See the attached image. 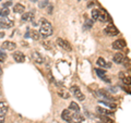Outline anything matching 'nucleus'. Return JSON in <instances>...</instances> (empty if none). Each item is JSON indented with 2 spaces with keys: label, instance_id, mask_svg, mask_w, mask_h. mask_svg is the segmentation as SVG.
<instances>
[{
  "label": "nucleus",
  "instance_id": "5701e85b",
  "mask_svg": "<svg viewBox=\"0 0 131 123\" xmlns=\"http://www.w3.org/2000/svg\"><path fill=\"white\" fill-rule=\"evenodd\" d=\"M96 63H97V65H100L101 68H105L106 67V63H107V62H106V61L103 58H98L97 61H96Z\"/></svg>",
  "mask_w": 131,
  "mask_h": 123
},
{
  "label": "nucleus",
  "instance_id": "f8f14e48",
  "mask_svg": "<svg viewBox=\"0 0 131 123\" xmlns=\"http://www.w3.org/2000/svg\"><path fill=\"white\" fill-rule=\"evenodd\" d=\"M124 60H125L124 55L120 54V52H117V54H115L114 57H113V61H114L115 63H117V64L122 63V62H124Z\"/></svg>",
  "mask_w": 131,
  "mask_h": 123
},
{
  "label": "nucleus",
  "instance_id": "7ed1b4c3",
  "mask_svg": "<svg viewBox=\"0 0 131 123\" xmlns=\"http://www.w3.org/2000/svg\"><path fill=\"white\" fill-rule=\"evenodd\" d=\"M70 91H71V93L73 94V96H74L78 100L83 101V100L85 99V96L83 95V93L81 92V89L78 87V86H72V87L70 88Z\"/></svg>",
  "mask_w": 131,
  "mask_h": 123
},
{
  "label": "nucleus",
  "instance_id": "bb28decb",
  "mask_svg": "<svg viewBox=\"0 0 131 123\" xmlns=\"http://www.w3.org/2000/svg\"><path fill=\"white\" fill-rule=\"evenodd\" d=\"M59 96H61L62 98H64V99H67V98L70 97V94L67 93V92H59Z\"/></svg>",
  "mask_w": 131,
  "mask_h": 123
},
{
  "label": "nucleus",
  "instance_id": "2eb2a0df",
  "mask_svg": "<svg viewBox=\"0 0 131 123\" xmlns=\"http://www.w3.org/2000/svg\"><path fill=\"white\" fill-rule=\"evenodd\" d=\"M24 10H25V7H24L23 5H21V3H16V5L13 7V12H15V13H23Z\"/></svg>",
  "mask_w": 131,
  "mask_h": 123
},
{
  "label": "nucleus",
  "instance_id": "cd10ccee",
  "mask_svg": "<svg viewBox=\"0 0 131 123\" xmlns=\"http://www.w3.org/2000/svg\"><path fill=\"white\" fill-rule=\"evenodd\" d=\"M103 104H104V105H106L107 107L112 108V109H115V108L117 107V105H116V104H110V102H105V101H103Z\"/></svg>",
  "mask_w": 131,
  "mask_h": 123
},
{
  "label": "nucleus",
  "instance_id": "72a5a7b5",
  "mask_svg": "<svg viewBox=\"0 0 131 123\" xmlns=\"http://www.w3.org/2000/svg\"><path fill=\"white\" fill-rule=\"evenodd\" d=\"M3 122H5V116L0 114V123H3Z\"/></svg>",
  "mask_w": 131,
  "mask_h": 123
},
{
  "label": "nucleus",
  "instance_id": "c756f323",
  "mask_svg": "<svg viewBox=\"0 0 131 123\" xmlns=\"http://www.w3.org/2000/svg\"><path fill=\"white\" fill-rule=\"evenodd\" d=\"M43 45H44V47L46 48V49H50V48H51L50 43H49V42H44V43H43Z\"/></svg>",
  "mask_w": 131,
  "mask_h": 123
},
{
  "label": "nucleus",
  "instance_id": "423d86ee",
  "mask_svg": "<svg viewBox=\"0 0 131 123\" xmlns=\"http://www.w3.org/2000/svg\"><path fill=\"white\" fill-rule=\"evenodd\" d=\"M109 19H110V16H109V14L107 13V11L106 10H103V9H102L101 11L98 10V18H97V20H100L101 22H108Z\"/></svg>",
  "mask_w": 131,
  "mask_h": 123
},
{
  "label": "nucleus",
  "instance_id": "aec40b11",
  "mask_svg": "<svg viewBox=\"0 0 131 123\" xmlns=\"http://www.w3.org/2000/svg\"><path fill=\"white\" fill-rule=\"evenodd\" d=\"M31 37L34 39V40H39L40 38H42V36H40V34H39L38 31L33 30V31H31Z\"/></svg>",
  "mask_w": 131,
  "mask_h": 123
},
{
  "label": "nucleus",
  "instance_id": "473e14b6",
  "mask_svg": "<svg viewBox=\"0 0 131 123\" xmlns=\"http://www.w3.org/2000/svg\"><path fill=\"white\" fill-rule=\"evenodd\" d=\"M103 120H104L105 122H107V123H114L113 120H109V119H107V118H103Z\"/></svg>",
  "mask_w": 131,
  "mask_h": 123
},
{
  "label": "nucleus",
  "instance_id": "c85d7f7f",
  "mask_svg": "<svg viewBox=\"0 0 131 123\" xmlns=\"http://www.w3.org/2000/svg\"><path fill=\"white\" fill-rule=\"evenodd\" d=\"M47 5H48V0H42L39 2V8H45Z\"/></svg>",
  "mask_w": 131,
  "mask_h": 123
},
{
  "label": "nucleus",
  "instance_id": "9b49d317",
  "mask_svg": "<svg viewBox=\"0 0 131 123\" xmlns=\"http://www.w3.org/2000/svg\"><path fill=\"white\" fill-rule=\"evenodd\" d=\"M1 47H2V49H6V50H10V51H12V50H14V49L16 48V45L14 44V43H12V42H5L2 45H1Z\"/></svg>",
  "mask_w": 131,
  "mask_h": 123
},
{
  "label": "nucleus",
  "instance_id": "4be33fe9",
  "mask_svg": "<svg viewBox=\"0 0 131 123\" xmlns=\"http://www.w3.org/2000/svg\"><path fill=\"white\" fill-rule=\"evenodd\" d=\"M9 13H10V10L8 8H1L0 9V16H2V18H7Z\"/></svg>",
  "mask_w": 131,
  "mask_h": 123
},
{
  "label": "nucleus",
  "instance_id": "1a4fd4ad",
  "mask_svg": "<svg viewBox=\"0 0 131 123\" xmlns=\"http://www.w3.org/2000/svg\"><path fill=\"white\" fill-rule=\"evenodd\" d=\"M13 59L15 60V62H19V63H22L25 61V56H24L22 52H20V51H15L13 55Z\"/></svg>",
  "mask_w": 131,
  "mask_h": 123
},
{
  "label": "nucleus",
  "instance_id": "a211bd4d",
  "mask_svg": "<svg viewBox=\"0 0 131 123\" xmlns=\"http://www.w3.org/2000/svg\"><path fill=\"white\" fill-rule=\"evenodd\" d=\"M83 120V117L79 112H72V123L73 122H81Z\"/></svg>",
  "mask_w": 131,
  "mask_h": 123
},
{
  "label": "nucleus",
  "instance_id": "412c9836",
  "mask_svg": "<svg viewBox=\"0 0 131 123\" xmlns=\"http://www.w3.org/2000/svg\"><path fill=\"white\" fill-rule=\"evenodd\" d=\"M100 95H101V97H103V98H105V99H107V100H114V98L105 91H100Z\"/></svg>",
  "mask_w": 131,
  "mask_h": 123
},
{
  "label": "nucleus",
  "instance_id": "6e6552de",
  "mask_svg": "<svg viewBox=\"0 0 131 123\" xmlns=\"http://www.w3.org/2000/svg\"><path fill=\"white\" fill-rule=\"evenodd\" d=\"M13 26V21L7 19V18H3L0 20V28H10Z\"/></svg>",
  "mask_w": 131,
  "mask_h": 123
},
{
  "label": "nucleus",
  "instance_id": "58836bf2",
  "mask_svg": "<svg viewBox=\"0 0 131 123\" xmlns=\"http://www.w3.org/2000/svg\"><path fill=\"white\" fill-rule=\"evenodd\" d=\"M73 123H81V122H73Z\"/></svg>",
  "mask_w": 131,
  "mask_h": 123
},
{
  "label": "nucleus",
  "instance_id": "dca6fc26",
  "mask_svg": "<svg viewBox=\"0 0 131 123\" xmlns=\"http://www.w3.org/2000/svg\"><path fill=\"white\" fill-rule=\"evenodd\" d=\"M33 18H34V13H33V12H27V13L22 14L21 20L23 22H26V21H28V20H33Z\"/></svg>",
  "mask_w": 131,
  "mask_h": 123
},
{
  "label": "nucleus",
  "instance_id": "f3484780",
  "mask_svg": "<svg viewBox=\"0 0 131 123\" xmlns=\"http://www.w3.org/2000/svg\"><path fill=\"white\" fill-rule=\"evenodd\" d=\"M119 76H120V80H122V82H124L125 84H127V85L130 84V75H127V73L121 72Z\"/></svg>",
  "mask_w": 131,
  "mask_h": 123
},
{
  "label": "nucleus",
  "instance_id": "2f4dec72",
  "mask_svg": "<svg viewBox=\"0 0 131 123\" xmlns=\"http://www.w3.org/2000/svg\"><path fill=\"white\" fill-rule=\"evenodd\" d=\"M92 25H93V21H86V24H85V27L86 28H90V27H92Z\"/></svg>",
  "mask_w": 131,
  "mask_h": 123
},
{
  "label": "nucleus",
  "instance_id": "f03ea898",
  "mask_svg": "<svg viewBox=\"0 0 131 123\" xmlns=\"http://www.w3.org/2000/svg\"><path fill=\"white\" fill-rule=\"evenodd\" d=\"M104 33L107 36H116L119 34V31H118V28L114 24H109V25H107L104 28Z\"/></svg>",
  "mask_w": 131,
  "mask_h": 123
},
{
  "label": "nucleus",
  "instance_id": "4468645a",
  "mask_svg": "<svg viewBox=\"0 0 131 123\" xmlns=\"http://www.w3.org/2000/svg\"><path fill=\"white\" fill-rule=\"evenodd\" d=\"M7 112H8V104L5 101H0V114L6 116Z\"/></svg>",
  "mask_w": 131,
  "mask_h": 123
},
{
  "label": "nucleus",
  "instance_id": "a878e982",
  "mask_svg": "<svg viewBox=\"0 0 131 123\" xmlns=\"http://www.w3.org/2000/svg\"><path fill=\"white\" fill-rule=\"evenodd\" d=\"M95 71H96V73H97V75H98V76H101V77L105 76V74H106V71H104V70H100V69H96Z\"/></svg>",
  "mask_w": 131,
  "mask_h": 123
},
{
  "label": "nucleus",
  "instance_id": "0eeeda50",
  "mask_svg": "<svg viewBox=\"0 0 131 123\" xmlns=\"http://www.w3.org/2000/svg\"><path fill=\"white\" fill-rule=\"evenodd\" d=\"M61 118H62V120H64V121L72 123V112L69 109H64L63 111L61 112Z\"/></svg>",
  "mask_w": 131,
  "mask_h": 123
},
{
  "label": "nucleus",
  "instance_id": "9d476101",
  "mask_svg": "<svg viewBox=\"0 0 131 123\" xmlns=\"http://www.w3.org/2000/svg\"><path fill=\"white\" fill-rule=\"evenodd\" d=\"M32 59L33 61H34L35 63H37V64H42L44 62V58H43V56L42 55H39L38 52H33L32 54Z\"/></svg>",
  "mask_w": 131,
  "mask_h": 123
},
{
  "label": "nucleus",
  "instance_id": "4c0bfd02",
  "mask_svg": "<svg viewBox=\"0 0 131 123\" xmlns=\"http://www.w3.org/2000/svg\"><path fill=\"white\" fill-rule=\"evenodd\" d=\"M32 2H36V1H38V0H31Z\"/></svg>",
  "mask_w": 131,
  "mask_h": 123
},
{
  "label": "nucleus",
  "instance_id": "6ab92c4d",
  "mask_svg": "<svg viewBox=\"0 0 131 123\" xmlns=\"http://www.w3.org/2000/svg\"><path fill=\"white\" fill-rule=\"evenodd\" d=\"M69 110L72 111V112H79L80 111V107H79V105L75 104L74 101H72L70 104V106H69Z\"/></svg>",
  "mask_w": 131,
  "mask_h": 123
},
{
  "label": "nucleus",
  "instance_id": "20e7f679",
  "mask_svg": "<svg viewBox=\"0 0 131 123\" xmlns=\"http://www.w3.org/2000/svg\"><path fill=\"white\" fill-rule=\"evenodd\" d=\"M57 45H58L60 48H62L67 51H71V49H72L70 43L66 39H62V38H57Z\"/></svg>",
  "mask_w": 131,
  "mask_h": 123
},
{
  "label": "nucleus",
  "instance_id": "39448f33",
  "mask_svg": "<svg viewBox=\"0 0 131 123\" xmlns=\"http://www.w3.org/2000/svg\"><path fill=\"white\" fill-rule=\"evenodd\" d=\"M127 46V43L125 39H118V40H115V42L112 44V47L116 50H120V49H124Z\"/></svg>",
  "mask_w": 131,
  "mask_h": 123
},
{
  "label": "nucleus",
  "instance_id": "f704fd0d",
  "mask_svg": "<svg viewBox=\"0 0 131 123\" xmlns=\"http://www.w3.org/2000/svg\"><path fill=\"white\" fill-rule=\"evenodd\" d=\"M11 5V2H7V3H5V8H7V7H9Z\"/></svg>",
  "mask_w": 131,
  "mask_h": 123
},
{
  "label": "nucleus",
  "instance_id": "7c9ffc66",
  "mask_svg": "<svg viewBox=\"0 0 131 123\" xmlns=\"http://www.w3.org/2000/svg\"><path fill=\"white\" fill-rule=\"evenodd\" d=\"M52 10H54V7H52L51 5H49L48 7H47V12L49 14H51L52 13Z\"/></svg>",
  "mask_w": 131,
  "mask_h": 123
},
{
  "label": "nucleus",
  "instance_id": "e433bc0d",
  "mask_svg": "<svg viewBox=\"0 0 131 123\" xmlns=\"http://www.w3.org/2000/svg\"><path fill=\"white\" fill-rule=\"evenodd\" d=\"M1 75H2V69L0 68V76H1Z\"/></svg>",
  "mask_w": 131,
  "mask_h": 123
},
{
  "label": "nucleus",
  "instance_id": "c9c22d12",
  "mask_svg": "<svg viewBox=\"0 0 131 123\" xmlns=\"http://www.w3.org/2000/svg\"><path fill=\"white\" fill-rule=\"evenodd\" d=\"M3 36H5V33H2V32H0V38H2Z\"/></svg>",
  "mask_w": 131,
  "mask_h": 123
},
{
  "label": "nucleus",
  "instance_id": "f257e3e1",
  "mask_svg": "<svg viewBox=\"0 0 131 123\" xmlns=\"http://www.w3.org/2000/svg\"><path fill=\"white\" fill-rule=\"evenodd\" d=\"M42 25H40V28H39V34L42 37H48L52 34V25L49 22H47L46 20H43L42 21Z\"/></svg>",
  "mask_w": 131,
  "mask_h": 123
},
{
  "label": "nucleus",
  "instance_id": "393cba45",
  "mask_svg": "<svg viewBox=\"0 0 131 123\" xmlns=\"http://www.w3.org/2000/svg\"><path fill=\"white\" fill-rule=\"evenodd\" d=\"M6 59H7V55L3 51L0 50V62H5Z\"/></svg>",
  "mask_w": 131,
  "mask_h": 123
},
{
  "label": "nucleus",
  "instance_id": "ddd939ff",
  "mask_svg": "<svg viewBox=\"0 0 131 123\" xmlns=\"http://www.w3.org/2000/svg\"><path fill=\"white\" fill-rule=\"evenodd\" d=\"M96 112L98 113V114H103V116H113V112L112 111H109V110H106V109H104V108H101V107H97L96 108Z\"/></svg>",
  "mask_w": 131,
  "mask_h": 123
},
{
  "label": "nucleus",
  "instance_id": "b1692460",
  "mask_svg": "<svg viewBox=\"0 0 131 123\" xmlns=\"http://www.w3.org/2000/svg\"><path fill=\"white\" fill-rule=\"evenodd\" d=\"M92 20L93 21H96L98 18V10H92Z\"/></svg>",
  "mask_w": 131,
  "mask_h": 123
}]
</instances>
